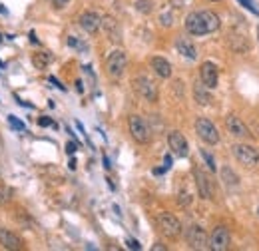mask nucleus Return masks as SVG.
I'll list each match as a JSON object with an SVG mask.
<instances>
[{
  "label": "nucleus",
  "instance_id": "obj_7",
  "mask_svg": "<svg viewBox=\"0 0 259 251\" xmlns=\"http://www.w3.org/2000/svg\"><path fill=\"white\" fill-rule=\"evenodd\" d=\"M132 86H134V90L144 98V100H148V102H158V86L148 78V76H136L134 78V82H132Z\"/></svg>",
  "mask_w": 259,
  "mask_h": 251
},
{
  "label": "nucleus",
  "instance_id": "obj_37",
  "mask_svg": "<svg viewBox=\"0 0 259 251\" xmlns=\"http://www.w3.org/2000/svg\"><path fill=\"white\" fill-rule=\"evenodd\" d=\"M76 90H78V92H84V88H82V82H76Z\"/></svg>",
  "mask_w": 259,
  "mask_h": 251
},
{
  "label": "nucleus",
  "instance_id": "obj_35",
  "mask_svg": "<svg viewBox=\"0 0 259 251\" xmlns=\"http://www.w3.org/2000/svg\"><path fill=\"white\" fill-rule=\"evenodd\" d=\"M152 249H154V251H164V249H166V247H164V245H162V243H156V245H154V247H152Z\"/></svg>",
  "mask_w": 259,
  "mask_h": 251
},
{
  "label": "nucleus",
  "instance_id": "obj_16",
  "mask_svg": "<svg viewBox=\"0 0 259 251\" xmlns=\"http://www.w3.org/2000/svg\"><path fill=\"white\" fill-rule=\"evenodd\" d=\"M100 28H104V32L108 34V38H110L112 42H120V40H122V30H120V24L116 22V18L104 16Z\"/></svg>",
  "mask_w": 259,
  "mask_h": 251
},
{
  "label": "nucleus",
  "instance_id": "obj_30",
  "mask_svg": "<svg viewBox=\"0 0 259 251\" xmlns=\"http://www.w3.org/2000/svg\"><path fill=\"white\" fill-rule=\"evenodd\" d=\"M126 245H128L130 249H142L140 241H136V239H128V241H126Z\"/></svg>",
  "mask_w": 259,
  "mask_h": 251
},
{
  "label": "nucleus",
  "instance_id": "obj_14",
  "mask_svg": "<svg viewBox=\"0 0 259 251\" xmlns=\"http://www.w3.org/2000/svg\"><path fill=\"white\" fill-rule=\"evenodd\" d=\"M225 126H227V130H229L231 136L241 138V140H243V138H249V130H247V126L243 124L241 118H237V116H227Z\"/></svg>",
  "mask_w": 259,
  "mask_h": 251
},
{
  "label": "nucleus",
  "instance_id": "obj_24",
  "mask_svg": "<svg viewBox=\"0 0 259 251\" xmlns=\"http://www.w3.org/2000/svg\"><path fill=\"white\" fill-rule=\"evenodd\" d=\"M201 158H203V162L207 164V168H209L211 172H215V170H217V166H215V160H213V156H211L209 152H205V150H201Z\"/></svg>",
  "mask_w": 259,
  "mask_h": 251
},
{
  "label": "nucleus",
  "instance_id": "obj_3",
  "mask_svg": "<svg viewBox=\"0 0 259 251\" xmlns=\"http://www.w3.org/2000/svg\"><path fill=\"white\" fill-rule=\"evenodd\" d=\"M195 134L199 136V140H203L209 146L219 144V132L213 126V122L207 120V118H197L195 120Z\"/></svg>",
  "mask_w": 259,
  "mask_h": 251
},
{
  "label": "nucleus",
  "instance_id": "obj_32",
  "mask_svg": "<svg viewBox=\"0 0 259 251\" xmlns=\"http://www.w3.org/2000/svg\"><path fill=\"white\" fill-rule=\"evenodd\" d=\"M76 150H78V146H76V144H74V142H68V144H66V152H68V154H70V156H72V154H74V152H76Z\"/></svg>",
  "mask_w": 259,
  "mask_h": 251
},
{
  "label": "nucleus",
  "instance_id": "obj_28",
  "mask_svg": "<svg viewBox=\"0 0 259 251\" xmlns=\"http://www.w3.org/2000/svg\"><path fill=\"white\" fill-rule=\"evenodd\" d=\"M68 46H72V48H78V50H86V44H82L76 36H70L68 38Z\"/></svg>",
  "mask_w": 259,
  "mask_h": 251
},
{
  "label": "nucleus",
  "instance_id": "obj_20",
  "mask_svg": "<svg viewBox=\"0 0 259 251\" xmlns=\"http://www.w3.org/2000/svg\"><path fill=\"white\" fill-rule=\"evenodd\" d=\"M221 182H223L229 189H237V188H239V176H237L229 166H223V168H221Z\"/></svg>",
  "mask_w": 259,
  "mask_h": 251
},
{
  "label": "nucleus",
  "instance_id": "obj_31",
  "mask_svg": "<svg viewBox=\"0 0 259 251\" xmlns=\"http://www.w3.org/2000/svg\"><path fill=\"white\" fill-rule=\"evenodd\" d=\"M70 2V0H52V4H54V8H64L66 4Z\"/></svg>",
  "mask_w": 259,
  "mask_h": 251
},
{
  "label": "nucleus",
  "instance_id": "obj_23",
  "mask_svg": "<svg viewBox=\"0 0 259 251\" xmlns=\"http://www.w3.org/2000/svg\"><path fill=\"white\" fill-rule=\"evenodd\" d=\"M8 124H10V128H12V130H16V132H24V130H26L24 122H20L16 116H8Z\"/></svg>",
  "mask_w": 259,
  "mask_h": 251
},
{
  "label": "nucleus",
  "instance_id": "obj_22",
  "mask_svg": "<svg viewBox=\"0 0 259 251\" xmlns=\"http://www.w3.org/2000/svg\"><path fill=\"white\" fill-rule=\"evenodd\" d=\"M136 10L138 12H142V14H150L152 10H154V2L152 0H136Z\"/></svg>",
  "mask_w": 259,
  "mask_h": 251
},
{
  "label": "nucleus",
  "instance_id": "obj_1",
  "mask_svg": "<svg viewBox=\"0 0 259 251\" xmlns=\"http://www.w3.org/2000/svg\"><path fill=\"white\" fill-rule=\"evenodd\" d=\"M219 26H221V20L213 10H197V12H190L186 16V30L194 36L211 34Z\"/></svg>",
  "mask_w": 259,
  "mask_h": 251
},
{
  "label": "nucleus",
  "instance_id": "obj_5",
  "mask_svg": "<svg viewBox=\"0 0 259 251\" xmlns=\"http://www.w3.org/2000/svg\"><path fill=\"white\" fill-rule=\"evenodd\" d=\"M233 156L237 158V162L245 168H257L259 166V152L253 146L247 144H235L233 148Z\"/></svg>",
  "mask_w": 259,
  "mask_h": 251
},
{
  "label": "nucleus",
  "instance_id": "obj_19",
  "mask_svg": "<svg viewBox=\"0 0 259 251\" xmlns=\"http://www.w3.org/2000/svg\"><path fill=\"white\" fill-rule=\"evenodd\" d=\"M194 98L199 106H209L211 104V94H209V88H205L201 82H197L194 86Z\"/></svg>",
  "mask_w": 259,
  "mask_h": 251
},
{
  "label": "nucleus",
  "instance_id": "obj_18",
  "mask_svg": "<svg viewBox=\"0 0 259 251\" xmlns=\"http://www.w3.org/2000/svg\"><path fill=\"white\" fill-rule=\"evenodd\" d=\"M176 48H178V52H180L184 58H188V60H195V58H197V50H195V46H194L188 38H178V40H176Z\"/></svg>",
  "mask_w": 259,
  "mask_h": 251
},
{
  "label": "nucleus",
  "instance_id": "obj_26",
  "mask_svg": "<svg viewBox=\"0 0 259 251\" xmlns=\"http://www.w3.org/2000/svg\"><path fill=\"white\" fill-rule=\"evenodd\" d=\"M192 199H194V197H192V193H190V191H180V199H178V201H180V205L188 207V205L192 203Z\"/></svg>",
  "mask_w": 259,
  "mask_h": 251
},
{
  "label": "nucleus",
  "instance_id": "obj_25",
  "mask_svg": "<svg viewBox=\"0 0 259 251\" xmlns=\"http://www.w3.org/2000/svg\"><path fill=\"white\" fill-rule=\"evenodd\" d=\"M38 126H40V128H58V126L54 124V120H52V118H48V116L38 118Z\"/></svg>",
  "mask_w": 259,
  "mask_h": 251
},
{
  "label": "nucleus",
  "instance_id": "obj_10",
  "mask_svg": "<svg viewBox=\"0 0 259 251\" xmlns=\"http://www.w3.org/2000/svg\"><path fill=\"white\" fill-rule=\"evenodd\" d=\"M229 231L223 227V225H217L213 231H211V237H209V249L213 251H227L229 249Z\"/></svg>",
  "mask_w": 259,
  "mask_h": 251
},
{
  "label": "nucleus",
  "instance_id": "obj_39",
  "mask_svg": "<svg viewBox=\"0 0 259 251\" xmlns=\"http://www.w3.org/2000/svg\"><path fill=\"white\" fill-rule=\"evenodd\" d=\"M211 2H219V0H211Z\"/></svg>",
  "mask_w": 259,
  "mask_h": 251
},
{
  "label": "nucleus",
  "instance_id": "obj_29",
  "mask_svg": "<svg viewBox=\"0 0 259 251\" xmlns=\"http://www.w3.org/2000/svg\"><path fill=\"white\" fill-rule=\"evenodd\" d=\"M8 195H10V191H8L6 188H2V186H0V203H4V201L8 199Z\"/></svg>",
  "mask_w": 259,
  "mask_h": 251
},
{
  "label": "nucleus",
  "instance_id": "obj_8",
  "mask_svg": "<svg viewBox=\"0 0 259 251\" xmlns=\"http://www.w3.org/2000/svg\"><path fill=\"white\" fill-rule=\"evenodd\" d=\"M186 241L192 249H207L209 247V237L205 235V231L199 225H190L186 231Z\"/></svg>",
  "mask_w": 259,
  "mask_h": 251
},
{
  "label": "nucleus",
  "instance_id": "obj_11",
  "mask_svg": "<svg viewBox=\"0 0 259 251\" xmlns=\"http://www.w3.org/2000/svg\"><path fill=\"white\" fill-rule=\"evenodd\" d=\"M168 146H170L172 154L178 156V158H186L188 152H190V148H188V140H186L184 134L178 132V130H174V132L168 134Z\"/></svg>",
  "mask_w": 259,
  "mask_h": 251
},
{
  "label": "nucleus",
  "instance_id": "obj_2",
  "mask_svg": "<svg viewBox=\"0 0 259 251\" xmlns=\"http://www.w3.org/2000/svg\"><path fill=\"white\" fill-rule=\"evenodd\" d=\"M130 134H132V138L138 142V144H150L152 140V130H150V126L148 122L142 118V116H130Z\"/></svg>",
  "mask_w": 259,
  "mask_h": 251
},
{
  "label": "nucleus",
  "instance_id": "obj_27",
  "mask_svg": "<svg viewBox=\"0 0 259 251\" xmlns=\"http://www.w3.org/2000/svg\"><path fill=\"white\" fill-rule=\"evenodd\" d=\"M237 2H239L241 6H245L247 10H251L253 14H257V16H259V8H255V4H253V0H237Z\"/></svg>",
  "mask_w": 259,
  "mask_h": 251
},
{
  "label": "nucleus",
  "instance_id": "obj_21",
  "mask_svg": "<svg viewBox=\"0 0 259 251\" xmlns=\"http://www.w3.org/2000/svg\"><path fill=\"white\" fill-rule=\"evenodd\" d=\"M50 54H46V52H38V54H34L32 56V64L38 68V70H44L48 64H50Z\"/></svg>",
  "mask_w": 259,
  "mask_h": 251
},
{
  "label": "nucleus",
  "instance_id": "obj_33",
  "mask_svg": "<svg viewBox=\"0 0 259 251\" xmlns=\"http://www.w3.org/2000/svg\"><path fill=\"white\" fill-rule=\"evenodd\" d=\"M48 80H50V82H52V84H56V88H60V90H66V88H64V86H62V84H60V82H58V80H56V78H54V76H50V78H48Z\"/></svg>",
  "mask_w": 259,
  "mask_h": 251
},
{
  "label": "nucleus",
  "instance_id": "obj_4",
  "mask_svg": "<svg viewBox=\"0 0 259 251\" xmlns=\"http://www.w3.org/2000/svg\"><path fill=\"white\" fill-rule=\"evenodd\" d=\"M158 225H160L162 233L166 237H170V239H178L182 235V231H184L180 219L174 213H168V211H164V213L158 215Z\"/></svg>",
  "mask_w": 259,
  "mask_h": 251
},
{
  "label": "nucleus",
  "instance_id": "obj_12",
  "mask_svg": "<svg viewBox=\"0 0 259 251\" xmlns=\"http://www.w3.org/2000/svg\"><path fill=\"white\" fill-rule=\"evenodd\" d=\"M199 78H201V84L209 90L217 88V80H219V70L213 62H203L201 68H199Z\"/></svg>",
  "mask_w": 259,
  "mask_h": 251
},
{
  "label": "nucleus",
  "instance_id": "obj_15",
  "mask_svg": "<svg viewBox=\"0 0 259 251\" xmlns=\"http://www.w3.org/2000/svg\"><path fill=\"white\" fill-rule=\"evenodd\" d=\"M100 24H102V16L96 14V12H92V10H88V12H84V14L80 16V26H82L88 34H96V32L100 30Z\"/></svg>",
  "mask_w": 259,
  "mask_h": 251
},
{
  "label": "nucleus",
  "instance_id": "obj_36",
  "mask_svg": "<svg viewBox=\"0 0 259 251\" xmlns=\"http://www.w3.org/2000/svg\"><path fill=\"white\" fill-rule=\"evenodd\" d=\"M68 166H70V170H76V160H74V158H72V160H70V164H68Z\"/></svg>",
  "mask_w": 259,
  "mask_h": 251
},
{
  "label": "nucleus",
  "instance_id": "obj_34",
  "mask_svg": "<svg viewBox=\"0 0 259 251\" xmlns=\"http://www.w3.org/2000/svg\"><path fill=\"white\" fill-rule=\"evenodd\" d=\"M170 166H172V156H166V158H164V168L170 170Z\"/></svg>",
  "mask_w": 259,
  "mask_h": 251
},
{
  "label": "nucleus",
  "instance_id": "obj_38",
  "mask_svg": "<svg viewBox=\"0 0 259 251\" xmlns=\"http://www.w3.org/2000/svg\"><path fill=\"white\" fill-rule=\"evenodd\" d=\"M257 40H259V26H257Z\"/></svg>",
  "mask_w": 259,
  "mask_h": 251
},
{
  "label": "nucleus",
  "instance_id": "obj_41",
  "mask_svg": "<svg viewBox=\"0 0 259 251\" xmlns=\"http://www.w3.org/2000/svg\"><path fill=\"white\" fill-rule=\"evenodd\" d=\"M0 40H2V38H0Z\"/></svg>",
  "mask_w": 259,
  "mask_h": 251
},
{
  "label": "nucleus",
  "instance_id": "obj_40",
  "mask_svg": "<svg viewBox=\"0 0 259 251\" xmlns=\"http://www.w3.org/2000/svg\"><path fill=\"white\" fill-rule=\"evenodd\" d=\"M257 213H259V209H257Z\"/></svg>",
  "mask_w": 259,
  "mask_h": 251
},
{
  "label": "nucleus",
  "instance_id": "obj_9",
  "mask_svg": "<svg viewBox=\"0 0 259 251\" xmlns=\"http://www.w3.org/2000/svg\"><path fill=\"white\" fill-rule=\"evenodd\" d=\"M194 176H195V186H197V191L203 199H213L215 195V189H213V182L209 176H205V172H201L199 168L194 170Z\"/></svg>",
  "mask_w": 259,
  "mask_h": 251
},
{
  "label": "nucleus",
  "instance_id": "obj_6",
  "mask_svg": "<svg viewBox=\"0 0 259 251\" xmlns=\"http://www.w3.org/2000/svg\"><path fill=\"white\" fill-rule=\"evenodd\" d=\"M126 64H128V56H126L124 50H114V52H110V56H108V60H106L108 76L114 78V80L122 78V74H124V70H126Z\"/></svg>",
  "mask_w": 259,
  "mask_h": 251
},
{
  "label": "nucleus",
  "instance_id": "obj_17",
  "mask_svg": "<svg viewBox=\"0 0 259 251\" xmlns=\"http://www.w3.org/2000/svg\"><path fill=\"white\" fill-rule=\"evenodd\" d=\"M152 70L160 78H172V64L166 58H162V56H154L152 58Z\"/></svg>",
  "mask_w": 259,
  "mask_h": 251
},
{
  "label": "nucleus",
  "instance_id": "obj_13",
  "mask_svg": "<svg viewBox=\"0 0 259 251\" xmlns=\"http://www.w3.org/2000/svg\"><path fill=\"white\" fill-rule=\"evenodd\" d=\"M0 245H2L4 249H8V251H20V249H24V241L14 231H10L6 227H0Z\"/></svg>",
  "mask_w": 259,
  "mask_h": 251
}]
</instances>
